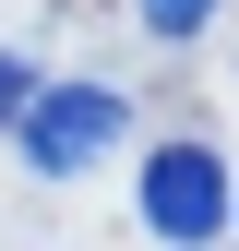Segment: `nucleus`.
<instances>
[{
	"label": "nucleus",
	"instance_id": "obj_1",
	"mask_svg": "<svg viewBox=\"0 0 239 251\" xmlns=\"http://www.w3.org/2000/svg\"><path fill=\"white\" fill-rule=\"evenodd\" d=\"M120 132H132V96H108V84H36L24 120H12V144H24L36 179H84Z\"/></svg>",
	"mask_w": 239,
	"mask_h": 251
},
{
	"label": "nucleus",
	"instance_id": "obj_2",
	"mask_svg": "<svg viewBox=\"0 0 239 251\" xmlns=\"http://www.w3.org/2000/svg\"><path fill=\"white\" fill-rule=\"evenodd\" d=\"M227 155L215 144H156L143 155V227H156L167 251H203V239H227Z\"/></svg>",
	"mask_w": 239,
	"mask_h": 251
},
{
	"label": "nucleus",
	"instance_id": "obj_3",
	"mask_svg": "<svg viewBox=\"0 0 239 251\" xmlns=\"http://www.w3.org/2000/svg\"><path fill=\"white\" fill-rule=\"evenodd\" d=\"M203 12L215 0H143V36H203Z\"/></svg>",
	"mask_w": 239,
	"mask_h": 251
},
{
	"label": "nucleus",
	"instance_id": "obj_4",
	"mask_svg": "<svg viewBox=\"0 0 239 251\" xmlns=\"http://www.w3.org/2000/svg\"><path fill=\"white\" fill-rule=\"evenodd\" d=\"M24 96H36V72H24V60L0 48V132H12V120H24Z\"/></svg>",
	"mask_w": 239,
	"mask_h": 251
}]
</instances>
